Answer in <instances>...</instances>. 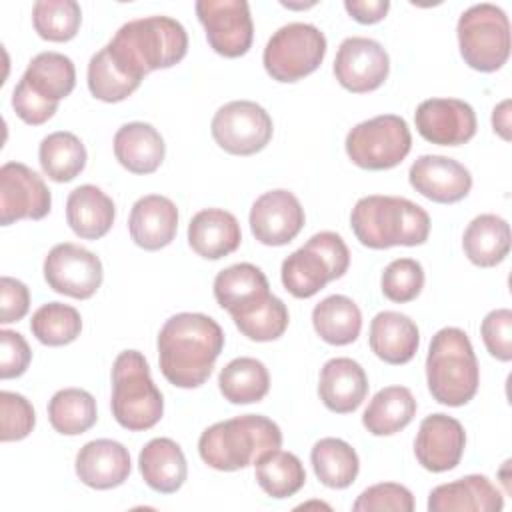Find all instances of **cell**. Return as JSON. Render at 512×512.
I'll use <instances>...</instances> for the list:
<instances>
[{
  "mask_svg": "<svg viewBox=\"0 0 512 512\" xmlns=\"http://www.w3.org/2000/svg\"><path fill=\"white\" fill-rule=\"evenodd\" d=\"M158 364L162 376L178 388L202 386L224 348L220 324L200 312L170 316L158 332Z\"/></svg>",
  "mask_w": 512,
  "mask_h": 512,
  "instance_id": "cell-1",
  "label": "cell"
},
{
  "mask_svg": "<svg viewBox=\"0 0 512 512\" xmlns=\"http://www.w3.org/2000/svg\"><path fill=\"white\" fill-rule=\"evenodd\" d=\"M106 48L126 72L142 80L148 72L178 64L188 52V34L170 16H146L122 24Z\"/></svg>",
  "mask_w": 512,
  "mask_h": 512,
  "instance_id": "cell-2",
  "label": "cell"
},
{
  "mask_svg": "<svg viewBox=\"0 0 512 512\" xmlns=\"http://www.w3.org/2000/svg\"><path fill=\"white\" fill-rule=\"evenodd\" d=\"M350 226L360 244L374 250L420 246L428 240L430 216L408 198L372 194L354 204Z\"/></svg>",
  "mask_w": 512,
  "mask_h": 512,
  "instance_id": "cell-3",
  "label": "cell"
},
{
  "mask_svg": "<svg viewBox=\"0 0 512 512\" xmlns=\"http://www.w3.org/2000/svg\"><path fill=\"white\" fill-rule=\"evenodd\" d=\"M280 426L262 414H242L208 426L198 440L200 458L214 470L234 472L280 448Z\"/></svg>",
  "mask_w": 512,
  "mask_h": 512,
  "instance_id": "cell-4",
  "label": "cell"
},
{
  "mask_svg": "<svg viewBox=\"0 0 512 512\" xmlns=\"http://www.w3.org/2000/svg\"><path fill=\"white\" fill-rule=\"evenodd\" d=\"M426 382L432 398L444 406H464L476 396L480 368L464 330L446 326L432 336L426 356Z\"/></svg>",
  "mask_w": 512,
  "mask_h": 512,
  "instance_id": "cell-5",
  "label": "cell"
},
{
  "mask_svg": "<svg viewBox=\"0 0 512 512\" xmlns=\"http://www.w3.org/2000/svg\"><path fill=\"white\" fill-rule=\"evenodd\" d=\"M112 416L132 432L150 430L164 414V398L156 388L148 360L138 350H124L112 366Z\"/></svg>",
  "mask_w": 512,
  "mask_h": 512,
  "instance_id": "cell-6",
  "label": "cell"
},
{
  "mask_svg": "<svg viewBox=\"0 0 512 512\" xmlns=\"http://www.w3.org/2000/svg\"><path fill=\"white\" fill-rule=\"evenodd\" d=\"M350 266V252L340 234L324 230L284 258L280 276L294 298H312L328 282L338 280Z\"/></svg>",
  "mask_w": 512,
  "mask_h": 512,
  "instance_id": "cell-7",
  "label": "cell"
},
{
  "mask_svg": "<svg viewBox=\"0 0 512 512\" xmlns=\"http://www.w3.org/2000/svg\"><path fill=\"white\" fill-rule=\"evenodd\" d=\"M460 56L478 72L500 70L510 56V22L506 12L490 2L464 10L456 26Z\"/></svg>",
  "mask_w": 512,
  "mask_h": 512,
  "instance_id": "cell-8",
  "label": "cell"
},
{
  "mask_svg": "<svg viewBox=\"0 0 512 512\" xmlns=\"http://www.w3.org/2000/svg\"><path fill=\"white\" fill-rule=\"evenodd\" d=\"M326 56V36L314 24L290 22L266 42L262 62L276 82H296L312 74Z\"/></svg>",
  "mask_w": 512,
  "mask_h": 512,
  "instance_id": "cell-9",
  "label": "cell"
},
{
  "mask_svg": "<svg viewBox=\"0 0 512 512\" xmlns=\"http://www.w3.org/2000/svg\"><path fill=\"white\" fill-rule=\"evenodd\" d=\"M348 158L364 170L398 166L412 148V134L402 116L380 114L356 124L346 134Z\"/></svg>",
  "mask_w": 512,
  "mask_h": 512,
  "instance_id": "cell-10",
  "label": "cell"
},
{
  "mask_svg": "<svg viewBox=\"0 0 512 512\" xmlns=\"http://www.w3.org/2000/svg\"><path fill=\"white\" fill-rule=\"evenodd\" d=\"M216 144L236 156H250L272 140L274 124L270 114L252 100H232L220 106L210 124Z\"/></svg>",
  "mask_w": 512,
  "mask_h": 512,
  "instance_id": "cell-11",
  "label": "cell"
},
{
  "mask_svg": "<svg viewBox=\"0 0 512 512\" xmlns=\"http://www.w3.org/2000/svg\"><path fill=\"white\" fill-rule=\"evenodd\" d=\"M196 16L216 54L238 58L250 50L254 24L246 0H198Z\"/></svg>",
  "mask_w": 512,
  "mask_h": 512,
  "instance_id": "cell-12",
  "label": "cell"
},
{
  "mask_svg": "<svg viewBox=\"0 0 512 512\" xmlns=\"http://www.w3.org/2000/svg\"><path fill=\"white\" fill-rule=\"evenodd\" d=\"M102 278L100 258L78 244H56L44 258V280L58 294L86 300L96 294Z\"/></svg>",
  "mask_w": 512,
  "mask_h": 512,
  "instance_id": "cell-13",
  "label": "cell"
},
{
  "mask_svg": "<svg viewBox=\"0 0 512 512\" xmlns=\"http://www.w3.org/2000/svg\"><path fill=\"white\" fill-rule=\"evenodd\" d=\"M52 208V196L42 176L22 162H6L0 168V224L18 220H42Z\"/></svg>",
  "mask_w": 512,
  "mask_h": 512,
  "instance_id": "cell-14",
  "label": "cell"
},
{
  "mask_svg": "<svg viewBox=\"0 0 512 512\" xmlns=\"http://www.w3.org/2000/svg\"><path fill=\"white\" fill-rule=\"evenodd\" d=\"M390 72V58L384 46L366 36L342 40L334 58V76L342 88L364 94L380 88Z\"/></svg>",
  "mask_w": 512,
  "mask_h": 512,
  "instance_id": "cell-15",
  "label": "cell"
},
{
  "mask_svg": "<svg viewBox=\"0 0 512 512\" xmlns=\"http://www.w3.org/2000/svg\"><path fill=\"white\" fill-rule=\"evenodd\" d=\"M418 134L438 146H460L476 134L474 108L458 98H428L414 112Z\"/></svg>",
  "mask_w": 512,
  "mask_h": 512,
  "instance_id": "cell-16",
  "label": "cell"
},
{
  "mask_svg": "<svg viewBox=\"0 0 512 512\" xmlns=\"http://www.w3.org/2000/svg\"><path fill=\"white\" fill-rule=\"evenodd\" d=\"M250 230L264 246H284L304 228V208L300 200L284 188L264 192L250 208Z\"/></svg>",
  "mask_w": 512,
  "mask_h": 512,
  "instance_id": "cell-17",
  "label": "cell"
},
{
  "mask_svg": "<svg viewBox=\"0 0 512 512\" xmlns=\"http://www.w3.org/2000/svg\"><path fill=\"white\" fill-rule=\"evenodd\" d=\"M410 186L438 204H454L468 196L472 176L464 164L440 154L418 156L408 170Z\"/></svg>",
  "mask_w": 512,
  "mask_h": 512,
  "instance_id": "cell-18",
  "label": "cell"
},
{
  "mask_svg": "<svg viewBox=\"0 0 512 512\" xmlns=\"http://www.w3.org/2000/svg\"><path fill=\"white\" fill-rule=\"evenodd\" d=\"M466 448L464 426L448 414H430L420 422L414 456L430 472H446L460 464Z\"/></svg>",
  "mask_w": 512,
  "mask_h": 512,
  "instance_id": "cell-19",
  "label": "cell"
},
{
  "mask_svg": "<svg viewBox=\"0 0 512 512\" xmlns=\"http://www.w3.org/2000/svg\"><path fill=\"white\" fill-rule=\"evenodd\" d=\"M130 470L128 448L110 438L86 442L76 454V476L94 490H110L124 484Z\"/></svg>",
  "mask_w": 512,
  "mask_h": 512,
  "instance_id": "cell-20",
  "label": "cell"
},
{
  "mask_svg": "<svg viewBox=\"0 0 512 512\" xmlns=\"http://www.w3.org/2000/svg\"><path fill=\"white\" fill-rule=\"evenodd\" d=\"M128 230L136 246L144 250H160L176 236L178 208L162 194L142 196L130 210Z\"/></svg>",
  "mask_w": 512,
  "mask_h": 512,
  "instance_id": "cell-21",
  "label": "cell"
},
{
  "mask_svg": "<svg viewBox=\"0 0 512 512\" xmlns=\"http://www.w3.org/2000/svg\"><path fill=\"white\" fill-rule=\"evenodd\" d=\"M368 376L352 358H332L320 370L318 396L336 414L354 412L368 394Z\"/></svg>",
  "mask_w": 512,
  "mask_h": 512,
  "instance_id": "cell-22",
  "label": "cell"
},
{
  "mask_svg": "<svg viewBox=\"0 0 512 512\" xmlns=\"http://www.w3.org/2000/svg\"><path fill=\"white\" fill-rule=\"evenodd\" d=\"M504 498L482 474H468L436 486L428 496L430 512H500Z\"/></svg>",
  "mask_w": 512,
  "mask_h": 512,
  "instance_id": "cell-23",
  "label": "cell"
},
{
  "mask_svg": "<svg viewBox=\"0 0 512 512\" xmlns=\"http://www.w3.org/2000/svg\"><path fill=\"white\" fill-rule=\"evenodd\" d=\"M240 242V224L236 216L224 208H204L196 212L188 224V244L206 260H220L232 254Z\"/></svg>",
  "mask_w": 512,
  "mask_h": 512,
  "instance_id": "cell-24",
  "label": "cell"
},
{
  "mask_svg": "<svg viewBox=\"0 0 512 512\" xmlns=\"http://www.w3.org/2000/svg\"><path fill=\"white\" fill-rule=\"evenodd\" d=\"M370 350L386 364H406L420 346L416 322L400 312L382 310L370 322Z\"/></svg>",
  "mask_w": 512,
  "mask_h": 512,
  "instance_id": "cell-25",
  "label": "cell"
},
{
  "mask_svg": "<svg viewBox=\"0 0 512 512\" xmlns=\"http://www.w3.org/2000/svg\"><path fill=\"white\" fill-rule=\"evenodd\" d=\"M164 154V138L152 124L128 122L114 134V156L132 174L156 172Z\"/></svg>",
  "mask_w": 512,
  "mask_h": 512,
  "instance_id": "cell-26",
  "label": "cell"
},
{
  "mask_svg": "<svg viewBox=\"0 0 512 512\" xmlns=\"http://www.w3.org/2000/svg\"><path fill=\"white\" fill-rule=\"evenodd\" d=\"M116 206L112 198L94 184H82L68 194L66 222L84 240H98L114 224Z\"/></svg>",
  "mask_w": 512,
  "mask_h": 512,
  "instance_id": "cell-27",
  "label": "cell"
},
{
  "mask_svg": "<svg viewBox=\"0 0 512 512\" xmlns=\"http://www.w3.org/2000/svg\"><path fill=\"white\" fill-rule=\"evenodd\" d=\"M138 468L144 482L160 494L180 490L188 476L186 456L172 438H152L138 454Z\"/></svg>",
  "mask_w": 512,
  "mask_h": 512,
  "instance_id": "cell-28",
  "label": "cell"
},
{
  "mask_svg": "<svg viewBox=\"0 0 512 512\" xmlns=\"http://www.w3.org/2000/svg\"><path fill=\"white\" fill-rule=\"evenodd\" d=\"M18 82L24 84L36 98L58 106V102L74 90L76 68L68 56L48 50L36 54L28 62Z\"/></svg>",
  "mask_w": 512,
  "mask_h": 512,
  "instance_id": "cell-29",
  "label": "cell"
},
{
  "mask_svg": "<svg viewBox=\"0 0 512 512\" xmlns=\"http://www.w3.org/2000/svg\"><path fill=\"white\" fill-rule=\"evenodd\" d=\"M268 294L270 284L266 274L250 262L232 264L220 270L214 278V298L220 308L230 312V316L260 302Z\"/></svg>",
  "mask_w": 512,
  "mask_h": 512,
  "instance_id": "cell-30",
  "label": "cell"
},
{
  "mask_svg": "<svg viewBox=\"0 0 512 512\" xmlns=\"http://www.w3.org/2000/svg\"><path fill=\"white\" fill-rule=\"evenodd\" d=\"M462 248L472 264L496 266L510 252V224L496 214H480L466 226Z\"/></svg>",
  "mask_w": 512,
  "mask_h": 512,
  "instance_id": "cell-31",
  "label": "cell"
},
{
  "mask_svg": "<svg viewBox=\"0 0 512 512\" xmlns=\"http://www.w3.org/2000/svg\"><path fill=\"white\" fill-rule=\"evenodd\" d=\"M416 414V400L406 386L378 390L362 414L364 428L374 436H390L404 430Z\"/></svg>",
  "mask_w": 512,
  "mask_h": 512,
  "instance_id": "cell-32",
  "label": "cell"
},
{
  "mask_svg": "<svg viewBox=\"0 0 512 512\" xmlns=\"http://www.w3.org/2000/svg\"><path fill=\"white\" fill-rule=\"evenodd\" d=\"M312 324L324 342L332 346H346L360 336L362 312L352 298L332 294L314 306Z\"/></svg>",
  "mask_w": 512,
  "mask_h": 512,
  "instance_id": "cell-33",
  "label": "cell"
},
{
  "mask_svg": "<svg viewBox=\"0 0 512 512\" xmlns=\"http://www.w3.org/2000/svg\"><path fill=\"white\" fill-rule=\"evenodd\" d=\"M218 388L232 404L260 402L270 390L268 368L250 356L230 360L218 374Z\"/></svg>",
  "mask_w": 512,
  "mask_h": 512,
  "instance_id": "cell-34",
  "label": "cell"
},
{
  "mask_svg": "<svg viewBox=\"0 0 512 512\" xmlns=\"http://www.w3.org/2000/svg\"><path fill=\"white\" fill-rule=\"evenodd\" d=\"M310 462L316 478L328 488H348L360 470L356 450L340 438H322L312 446Z\"/></svg>",
  "mask_w": 512,
  "mask_h": 512,
  "instance_id": "cell-35",
  "label": "cell"
},
{
  "mask_svg": "<svg viewBox=\"0 0 512 512\" xmlns=\"http://www.w3.org/2000/svg\"><path fill=\"white\" fill-rule=\"evenodd\" d=\"M256 482L272 498L294 496L306 482V470L300 458L292 452L274 448L264 452L256 462Z\"/></svg>",
  "mask_w": 512,
  "mask_h": 512,
  "instance_id": "cell-36",
  "label": "cell"
},
{
  "mask_svg": "<svg viewBox=\"0 0 512 512\" xmlns=\"http://www.w3.org/2000/svg\"><path fill=\"white\" fill-rule=\"evenodd\" d=\"M42 172L54 182L74 180L86 166V148L82 140L66 130L42 138L38 148Z\"/></svg>",
  "mask_w": 512,
  "mask_h": 512,
  "instance_id": "cell-37",
  "label": "cell"
},
{
  "mask_svg": "<svg viewBox=\"0 0 512 512\" xmlns=\"http://www.w3.org/2000/svg\"><path fill=\"white\" fill-rule=\"evenodd\" d=\"M48 420L58 434H84L98 420L96 400L82 388H62L48 402Z\"/></svg>",
  "mask_w": 512,
  "mask_h": 512,
  "instance_id": "cell-38",
  "label": "cell"
},
{
  "mask_svg": "<svg viewBox=\"0 0 512 512\" xmlns=\"http://www.w3.org/2000/svg\"><path fill=\"white\" fill-rule=\"evenodd\" d=\"M232 320L248 340L270 342L278 340L286 332L290 316L286 304L278 296L268 294L260 302L232 314Z\"/></svg>",
  "mask_w": 512,
  "mask_h": 512,
  "instance_id": "cell-39",
  "label": "cell"
},
{
  "mask_svg": "<svg viewBox=\"0 0 512 512\" xmlns=\"http://www.w3.org/2000/svg\"><path fill=\"white\" fill-rule=\"evenodd\" d=\"M142 80L126 72L104 46L88 62V88L102 102H120L128 98Z\"/></svg>",
  "mask_w": 512,
  "mask_h": 512,
  "instance_id": "cell-40",
  "label": "cell"
},
{
  "mask_svg": "<svg viewBox=\"0 0 512 512\" xmlns=\"http://www.w3.org/2000/svg\"><path fill=\"white\" fill-rule=\"evenodd\" d=\"M30 330L36 340L46 346H64L80 336L82 318L74 306L48 302L32 314Z\"/></svg>",
  "mask_w": 512,
  "mask_h": 512,
  "instance_id": "cell-41",
  "label": "cell"
},
{
  "mask_svg": "<svg viewBox=\"0 0 512 512\" xmlns=\"http://www.w3.org/2000/svg\"><path fill=\"white\" fill-rule=\"evenodd\" d=\"M82 10L76 0H38L32 6V24L40 38L68 42L78 34Z\"/></svg>",
  "mask_w": 512,
  "mask_h": 512,
  "instance_id": "cell-42",
  "label": "cell"
},
{
  "mask_svg": "<svg viewBox=\"0 0 512 512\" xmlns=\"http://www.w3.org/2000/svg\"><path fill=\"white\" fill-rule=\"evenodd\" d=\"M382 294L398 304L414 300L424 288V268L414 258H396L382 272Z\"/></svg>",
  "mask_w": 512,
  "mask_h": 512,
  "instance_id": "cell-43",
  "label": "cell"
},
{
  "mask_svg": "<svg viewBox=\"0 0 512 512\" xmlns=\"http://www.w3.org/2000/svg\"><path fill=\"white\" fill-rule=\"evenodd\" d=\"M354 512H412L414 510V496L412 492L396 482H380L368 486L352 504Z\"/></svg>",
  "mask_w": 512,
  "mask_h": 512,
  "instance_id": "cell-44",
  "label": "cell"
},
{
  "mask_svg": "<svg viewBox=\"0 0 512 512\" xmlns=\"http://www.w3.org/2000/svg\"><path fill=\"white\" fill-rule=\"evenodd\" d=\"M0 410H2V430H0L2 442L22 440L32 432L36 424V412L22 394L2 390Z\"/></svg>",
  "mask_w": 512,
  "mask_h": 512,
  "instance_id": "cell-45",
  "label": "cell"
},
{
  "mask_svg": "<svg viewBox=\"0 0 512 512\" xmlns=\"http://www.w3.org/2000/svg\"><path fill=\"white\" fill-rule=\"evenodd\" d=\"M480 334L486 350L500 362L512 360V312L508 308H496L482 320Z\"/></svg>",
  "mask_w": 512,
  "mask_h": 512,
  "instance_id": "cell-46",
  "label": "cell"
},
{
  "mask_svg": "<svg viewBox=\"0 0 512 512\" xmlns=\"http://www.w3.org/2000/svg\"><path fill=\"white\" fill-rule=\"evenodd\" d=\"M0 378H18L26 372L32 360V350L26 338L14 330H0Z\"/></svg>",
  "mask_w": 512,
  "mask_h": 512,
  "instance_id": "cell-47",
  "label": "cell"
},
{
  "mask_svg": "<svg viewBox=\"0 0 512 512\" xmlns=\"http://www.w3.org/2000/svg\"><path fill=\"white\" fill-rule=\"evenodd\" d=\"M30 308L28 286L16 278H0V322L10 324L26 316Z\"/></svg>",
  "mask_w": 512,
  "mask_h": 512,
  "instance_id": "cell-48",
  "label": "cell"
},
{
  "mask_svg": "<svg viewBox=\"0 0 512 512\" xmlns=\"http://www.w3.org/2000/svg\"><path fill=\"white\" fill-rule=\"evenodd\" d=\"M12 108L16 112V116L26 122V124H32V126H38V124H44L46 120H50L58 106H52V104H46L44 100L36 98L24 84H16L14 90H12Z\"/></svg>",
  "mask_w": 512,
  "mask_h": 512,
  "instance_id": "cell-49",
  "label": "cell"
},
{
  "mask_svg": "<svg viewBox=\"0 0 512 512\" xmlns=\"http://www.w3.org/2000/svg\"><path fill=\"white\" fill-rule=\"evenodd\" d=\"M344 8L356 22L376 24L386 16L390 2L388 0H346Z\"/></svg>",
  "mask_w": 512,
  "mask_h": 512,
  "instance_id": "cell-50",
  "label": "cell"
},
{
  "mask_svg": "<svg viewBox=\"0 0 512 512\" xmlns=\"http://www.w3.org/2000/svg\"><path fill=\"white\" fill-rule=\"evenodd\" d=\"M510 100H502L492 112V126L504 140H510Z\"/></svg>",
  "mask_w": 512,
  "mask_h": 512,
  "instance_id": "cell-51",
  "label": "cell"
}]
</instances>
